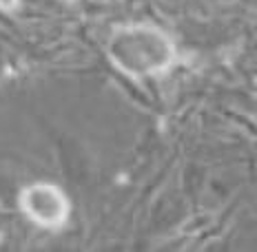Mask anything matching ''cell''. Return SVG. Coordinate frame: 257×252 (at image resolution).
Segmentation results:
<instances>
[{"label":"cell","mask_w":257,"mask_h":252,"mask_svg":"<svg viewBox=\"0 0 257 252\" xmlns=\"http://www.w3.org/2000/svg\"><path fill=\"white\" fill-rule=\"evenodd\" d=\"M106 60L115 71L133 80L158 78L178 62V45L167 31L151 23H128L111 31Z\"/></svg>","instance_id":"cell-1"},{"label":"cell","mask_w":257,"mask_h":252,"mask_svg":"<svg viewBox=\"0 0 257 252\" xmlns=\"http://www.w3.org/2000/svg\"><path fill=\"white\" fill-rule=\"evenodd\" d=\"M18 208L31 223L45 230H60L71 217L67 192L51 181H34L18 192Z\"/></svg>","instance_id":"cell-2"},{"label":"cell","mask_w":257,"mask_h":252,"mask_svg":"<svg viewBox=\"0 0 257 252\" xmlns=\"http://www.w3.org/2000/svg\"><path fill=\"white\" fill-rule=\"evenodd\" d=\"M20 7H23V0H0V14L14 16Z\"/></svg>","instance_id":"cell-3"},{"label":"cell","mask_w":257,"mask_h":252,"mask_svg":"<svg viewBox=\"0 0 257 252\" xmlns=\"http://www.w3.org/2000/svg\"><path fill=\"white\" fill-rule=\"evenodd\" d=\"M60 3H76V0H60Z\"/></svg>","instance_id":"cell-4"}]
</instances>
